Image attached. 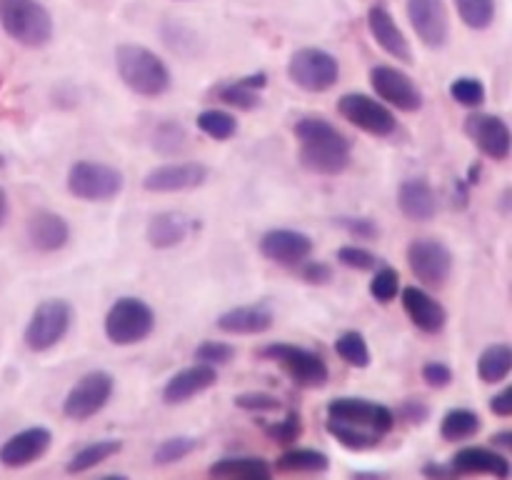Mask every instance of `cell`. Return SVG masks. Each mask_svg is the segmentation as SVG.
<instances>
[{
  "label": "cell",
  "instance_id": "obj_53",
  "mask_svg": "<svg viewBox=\"0 0 512 480\" xmlns=\"http://www.w3.org/2000/svg\"><path fill=\"white\" fill-rule=\"evenodd\" d=\"M500 210H503L505 215L512 213V188H505L503 193H500Z\"/></svg>",
  "mask_w": 512,
  "mask_h": 480
},
{
  "label": "cell",
  "instance_id": "obj_26",
  "mask_svg": "<svg viewBox=\"0 0 512 480\" xmlns=\"http://www.w3.org/2000/svg\"><path fill=\"white\" fill-rule=\"evenodd\" d=\"M275 315L268 303L238 305V308L225 310L218 318V328L230 335H258L273 328Z\"/></svg>",
  "mask_w": 512,
  "mask_h": 480
},
{
  "label": "cell",
  "instance_id": "obj_8",
  "mask_svg": "<svg viewBox=\"0 0 512 480\" xmlns=\"http://www.w3.org/2000/svg\"><path fill=\"white\" fill-rule=\"evenodd\" d=\"M288 78L305 93H325L340 80V63L323 48H300L290 55Z\"/></svg>",
  "mask_w": 512,
  "mask_h": 480
},
{
  "label": "cell",
  "instance_id": "obj_29",
  "mask_svg": "<svg viewBox=\"0 0 512 480\" xmlns=\"http://www.w3.org/2000/svg\"><path fill=\"white\" fill-rule=\"evenodd\" d=\"M120 450H123V443H120V440H115V438L95 440V443L80 448L78 453L68 460L65 470H68V473H85V470L95 468V465H100V463H105L108 458H113V455L120 453Z\"/></svg>",
  "mask_w": 512,
  "mask_h": 480
},
{
  "label": "cell",
  "instance_id": "obj_23",
  "mask_svg": "<svg viewBox=\"0 0 512 480\" xmlns=\"http://www.w3.org/2000/svg\"><path fill=\"white\" fill-rule=\"evenodd\" d=\"M218 383V370L213 365L198 363L193 368H185L180 373H175L173 378L165 383L163 388V400L168 405H183L188 403L195 395L205 393L208 388Z\"/></svg>",
  "mask_w": 512,
  "mask_h": 480
},
{
  "label": "cell",
  "instance_id": "obj_1",
  "mask_svg": "<svg viewBox=\"0 0 512 480\" xmlns=\"http://www.w3.org/2000/svg\"><path fill=\"white\" fill-rule=\"evenodd\" d=\"M395 428L388 405L365 398H335L328 403V433L348 450H373Z\"/></svg>",
  "mask_w": 512,
  "mask_h": 480
},
{
  "label": "cell",
  "instance_id": "obj_36",
  "mask_svg": "<svg viewBox=\"0 0 512 480\" xmlns=\"http://www.w3.org/2000/svg\"><path fill=\"white\" fill-rule=\"evenodd\" d=\"M195 448H198V438H193V435H175V438L163 440V443L155 448L153 463L163 465L165 468V465H173L178 463V460L188 458Z\"/></svg>",
  "mask_w": 512,
  "mask_h": 480
},
{
  "label": "cell",
  "instance_id": "obj_43",
  "mask_svg": "<svg viewBox=\"0 0 512 480\" xmlns=\"http://www.w3.org/2000/svg\"><path fill=\"white\" fill-rule=\"evenodd\" d=\"M338 263H343L345 268L353 270H375V265L380 263L378 255L370 253L368 248H360V245H343L338 250Z\"/></svg>",
  "mask_w": 512,
  "mask_h": 480
},
{
  "label": "cell",
  "instance_id": "obj_16",
  "mask_svg": "<svg viewBox=\"0 0 512 480\" xmlns=\"http://www.w3.org/2000/svg\"><path fill=\"white\" fill-rule=\"evenodd\" d=\"M210 168L203 163H165L143 178L148 193H183L208 183Z\"/></svg>",
  "mask_w": 512,
  "mask_h": 480
},
{
  "label": "cell",
  "instance_id": "obj_4",
  "mask_svg": "<svg viewBox=\"0 0 512 480\" xmlns=\"http://www.w3.org/2000/svg\"><path fill=\"white\" fill-rule=\"evenodd\" d=\"M0 28L23 48H45L55 33L53 15L40 0H0Z\"/></svg>",
  "mask_w": 512,
  "mask_h": 480
},
{
  "label": "cell",
  "instance_id": "obj_12",
  "mask_svg": "<svg viewBox=\"0 0 512 480\" xmlns=\"http://www.w3.org/2000/svg\"><path fill=\"white\" fill-rule=\"evenodd\" d=\"M338 110L348 123H353L363 133L375 135V138H388L398 130V120H395L393 110L365 93L343 95L338 100Z\"/></svg>",
  "mask_w": 512,
  "mask_h": 480
},
{
  "label": "cell",
  "instance_id": "obj_32",
  "mask_svg": "<svg viewBox=\"0 0 512 480\" xmlns=\"http://www.w3.org/2000/svg\"><path fill=\"white\" fill-rule=\"evenodd\" d=\"M213 93L220 103L230 105V108H238V110H255L260 103H263V98H260V90L245 85L243 78L228 80V83L218 85Z\"/></svg>",
  "mask_w": 512,
  "mask_h": 480
},
{
  "label": "cell",
  "instance_id": "obj_38",
  "mask_svg": "<svg viewBox=\"0 0 512 480\" xmlns=\"http://www.w3.org/2000/svg\"><path fill=\"white\" fill-rule=\"evenodd\" d=\"M450 95H453L455 103H460L463 108H480L485 103V85L480 78L473 75H463V78H455L450 83Z\"/></svg>",
  "mask_w": 512,
  "mask_h": 480
},
{
  "label": "cell",
  "instance_id": "obj_15",
  "mask_svg": "<svg viewBox=\"0 0 512 480\" xmlns=\"http://www.w3.org/2000/svg\"><path fill=\"white\" fill-rule=\"evenodd\" d=\"M465 133L475 148L490 160H508L512 153V130L500 115L473 113L465 120Z\"/></svg>",
  "mask_w": 512,
  "mask_h": 480
},
{
  "label": "cell",
  "instance_id": "obj_7",
  "mask_svg": "<svg viewBox=\"0 0 512 480\" xmlns=\"http://www.w3.org/2000/svg\"><path fill=\"white\" fill-rule=\"evenodd\" d=\"M123 185V173L108 163L78 160L68 170V193L88 203H105V200L118 198Z\"/></svg>",
  "mask_w": 512,
  "mask_h": 480
},
{
  "label": "cell",
  "instance_id": "obj_40",
  "mask_svg": "<svg viewBox=\"0 0 512 480\" xmlns=\"http://www.w3.org/2000/svg\"><path fill=\"white\" fill-rule=\"evenodd\" d=\"M400 293V275L395 268H383L375 273L373 283H370V295L378 303H390L395 295Z\"/></svg>",
  "mask_w": 512,
  "mask_h": 480
},
{
  "label": "cell",
  "instance_id": "obj_14",
  "mask_svg": "<svg viewBox=\"0 0 512 480\" xmlns=\"http://www.w3.org/2000/svg\"><path fill=\"white\" fill-rule=\"evenodd\" d=\"M405 10H408V20L413 25L415 35L420 38V43H425L433 50L448 45L450 18L443 0H408Z\"/></svg>",
  "mask_w": 512,
  "mask_h": 480
},
{
  "label": "cell",
  "instance_id": "obj_35",
  "mask_svg": "<svg viewBox=\"0 0 512 480\" xmlns=\"http://www.w3.org/2000/svg\"><path fill=\"white\" fill-rule=\"evenodd\" d=\"M455 8L470 30H488L495 20V0H455Z\"/></svg>",
  "mask_w": 512,
  "mask_h": 480
},
{
  "label": "cell",
  "instance_id": "obj_17",
  "mask_svg": "<svg viewBox=\"0 0 512 480\" xmlns=\"http://www.w3.org/2000/svg\"><path fill=\"white\" fill-rule=\"evenodd\" d=\"M260 253L270 263L283 265V268H295L303 265L313 253V238L300 230L273 228L260 238Z\"/></svg>",
  "mask_w": 512,
  "mask_h": 480
},
{
  "label": "cell",
  "instance_id": "obj_11",
  "mask_svg": "<svg viewBox=\"0 0 512 480\" xmlns=\"http://www.w3.org/2000/svg\"><path fill=\"white\" fill-rule=\"evenodd\" d=\"M408 265L428 288H443L453 273V253L435 238H418L408 245Z\"/></svg>",
  "mask_w": 512,
  "mask_h": 480
},
{
  "label": "cell",
  "instance_id": "obj_39",
  "mask_svg": "<svg viewBox=\"0 0 512 480\" xmlns=\"http://www.w3.org/2000/svg\"><path fill=\"white\" fill-rule=\"evenodd\" d=\"M235 358V348L230 343H220V340H203V343L195 348V360L205 365H228Z\"/></svg>",
  "mask_w": 512,
  "mask_h": 480
},
{
  "label": "cell",
  "instance_id": "obj_3",
  "mask_svg": "<svg viewBox=\"0 0 512 480\" xmlns=\"http://www.w3.org/2000/svg\"><path fill=\"white\" fill-rule=\"evenodd\" d=\"M115 68H118L125 88L143 98H158V95L168 93L173 85L163 58L138 43H120L115 48Z\"/></svg>",
  "mask_w": 512,
  "mask_h": 480
},
{
  "label": "cell",
  "instance_id": "obj_45",
  "mask_svg": "<svg viewBox=\"0 0 512 480\" xmlns=\"http://www.w3.org/2000/svg\"><path fill=\"white\" fill-rule=\"evenodd\" d=\"M423 380L430 388H448L453 383V368L448 363H440V360H430L423 365Z\"/></svg>",
  "mask_w": 512,
  "mask_h": 480
},
{
  "label": "cell",
  "instance_id": "obj_50",
  "mask_svg": "<svg viewBox=\"0 0 512 480\" xmlns=\"http://www.w3.org/2000/svg\"><path fill=\"white\" fill-rule=\"evenodd\" d=\"M243 83H245V85H250V88H255V90H263L265 85H268V75H265V73L245 75V78H243Z\"/></svg>",
  "mask_w": 512,
  "mask_h": 480
},
{
  "label": "cell",
  "instance_id": "obj_27",
  "mask_svg": "<svg viewBox=\"0 0 512 480\" xmlns=\"http://www.w3.org/2000/svg\"><path fill=\"white\" fill-rule=\"evenodd\" d=\"M210 475L228 480H268L273 475L268 460L250 458V455H230L210 465Z\"/></svg>",
  "mask_w": 512,
  "mask_h": 480
},
{
  "label": "cell",
  "instance_id": "obj_30",
  "mask_svg": "<svg viewBox=\"0 0 512 480\" xmlns=\"http://www.w3.org/2000/svg\"><path fill=\"white\" fill-rule=\"evenodd\" d=\"M275 468L283 470V473H325L330 468V458L320 450L295 448L280 455Z\"/></svg>",
  "mask_w": 512,
  "mask_h": 480
},
{
  "label": "cell",
  "instance_id": "obj_19",
  "mask_svg": "<svg viewBox=\"0 0 512 480\" xmlns=\"http://www.w3.org/2000/svg\"><path fill=\"white\" fill-rule=\"evenodd\" d=\"M28 243L40 253H55L63 250L70 240V223L53 210H35L25 223Z\"/></svg>",
  "mask_w": 512,
  "mask_h": 480
},
{
  "label": "cell",
  "instance_id": "obj_5",
  "mask_svg": "<svg viewBox=\"0 0 512 480\" xmlns=\"http://www.w3.org/2000/svg\"><path fill=\"white\" fill-rule=\"evenodd\" d=\"M155 330V313L145 300L123 295L110 305L105 315V335L113 345H135L143 343Z\"/></svg>",
  "mask_w": 512,
  "mask_h": 480
},
{
  "label": "cell",
  "instance_id": "obj_52",
  "mask_svg": "<svg viewBox=\"0 0 512 480\" xmlns=\"http://www.w3.org/2000/svg\"><path fill=\"white\" fill-rule=\"evenodd\" d=\"M8 215H10V203H8V195H5V190L0 188V228H3V225L8 223Z\"/></svg>",
  "mask_w": 512,
  "mask_h": 480
},
{
  "label": "cell",
  "instance_id": "obj_9",
  "mask_svg": "<svg viewBox=\"0 0 512 480\" xmlns=\"http://www.w3.org/2000/svg\"><path fill=\"white\" fill-rule=\"evenodd\" d=\"M260 355L278 363L290 378L303 388H323L330 378L328 363L313 350L298 348L290 343H270L260 350Z\"/></svg>",
  "mask_w": 512,
  "mask_h": 480
},
{
  "label": "cell",
  "instance_id": "obj_31",
  "mask_svg": "<svg viewBox=\"0 0 512 480\" xmlns=\"http://www.w3.org/2000/svg\"><path fill=\"white\" fill-rule=\"evenodd\" d=\"M480 415L470 408H455L445 413L443 423H440V435L450 443H460V440L473 438L480 430Z\"/></svg>",
  "mask_w": 512,
  "mask_h": 480
},
{
  "label": "cell",
  "instance_id": "obj_24",
  "mask_svg": "<svg viewBox=\"0 0 512 480\" xmlns=\"http://www.w3.org/2000/svg\"><path fill=\"white\" fill-rule=\"evenodd\" d=\"M398 208L413 223H428L438 215L440 203L433 185L425 178H410L398 190Z\"/></svg>",
  "mask_w": 512,
  "mask_h": 480
},
{
  "label": "cell",
  "instance_id": "obj_34",
  "mask_svg": "<svg viewBox=\"0 0 512 480\" xmlns=\"http://www.w3.org/2000/svg\"><path fill=\"white\" fill-rule=\"evenodd\" d=\"M335 353L353 368H368L370 365V348L368 340L358 330H348L335 340Z\"/></svg>",
  "mask_w": 512,
  "mask_h": 480
},
{
  "label": "cell",
  "instance_id": "obj_21",
  "mask_svg": "<svg viewBox=\"0 0 512 480\" xmlns=\"http://www.w3.org/2000/svg\"><path fill=\"white\" fill-rule=\"evenodd\" d=\"M195 228H198V220H193L190 215L180 213V210H163L150 218L145 235L155 250H170L185 243L195 233Z\"/></svg>",
  "mask_w": 512,
  "mask_h": 480
},
{
  "label": "cell",
  "instance_id": "obj_42",
  "mask_svg": "<svg viewBox=\"0 0 512 480\" xmlns=\"http://www.w3.org/2000/svg\"><path fill=\"white\" fill-rule=\"evenodd\" d=\"M333 223L360 240H375L380 235L378 220L363 218V215H343V218H335Z\"/></svg>",
  "mask_w": 512,
  "mask_h": 480
},
{
  "label": "cell",
  "instance_id": "obj_47",
  "mask_svg": "<svg viewBox=\"0 0 512 480\" xmlns=\"http://www.w3.org/2000/svg\"><path fill=\"white\" fill-rule=\"evenodd\" d=\"M490 410H493V415H498V418H512V385H508V388H503L500 393H495L493 398H490Z\"/></svg>",
  "mask_w": 512,
  "mask_h": 480
},
{
  "label": "cell",
  "instance_id": "obj_48",
  "mask_svg": "<svg viewBox=\"0 0 512 480\" xmlns=\"http://www.w3.org/2000/svg\"><path fill=\"white\" fill-rule=\"evenodd\" d=\"M403 415H405V420H408V423L423 425L425 420H428L430 410H428V405L420 403V400H408V403L403 405Z\"/></svg>",
  "mask_w": 512,
  "mask_h": 480
},
{
  "label": "cell",
  "instance_id": "obj_2",
  "mask_svg": "<svg viewBox=\"0 0 512 480\" xmlns=\"http://www.w3.org/2000/svg\"><path fill=\"white\" fill-rule=\"evenodd\" d=\"M295 138L300 143L298 160L308 173L333 178L350 168L353 145L330 120L318 118V115L300 118L295 123Z\"/></svg>",
  "mask_w": 512,
  "mask_h": 480
},
{
  "label": "cell",
  "instance_id": "obj_20",
  "mask_svg": "<svg viewBox=\"0 0 512 480\" xmlns=\"http://www.w3.org/2000/svg\"><path fill=\"white\" fill-rule=\"evenodd\" d=\"M403 308L408 313L410 323L425 335H438L443 333L445 323H448V313L443 305L428 293V290L418 288V285H408L403 290Z\"/></svg>",
  "mask_w": 512,
  "mask_h": 480
},
{
  "label": "cell",
  "instance_id": "obj_28",
  "mask_svg": "<svg viewBox=\"0 0 512 480\" xmlns=\"http://www.w3.org/2000/svg\"><path fill=\"white\" fill-rule=\"evenodd\" d=\"M512 373V345L508 343H495L480 353L478 358V378L483 383L495 385L503 383Z\"/></svg>",
  "mask_w": 512,
  "mask_h": 480
},
{
  "label": "cell",
  "instance_id": "obj_25",
  "mask_svg": "<svg viewBox=\"0 0 512 480\" xmlns=\"http://www.w3.org/2000/svg\"><path fill=\"white\" fill-rule=\"evenodd\" d=\"M450 468L455 475H495V478H508L512 473L508 458L498 453L495 448H480V445H470V448L458 450L450 460Z\"/></svg>",
  "mask_w": 512,
  "mask_h": 480
},
{
  "label": "cell",
  "instance_id": "obj_46",
  "mask_svg": "<svg viewBox=\"0 0 512 480\" xmlns=\"http://www.w3.org/2000/svg\"><path fill=\"white\" fill-rule=\"evenodd\" d=\"M303 280H308L310 285H328L333 280V268L323 260H305Z\"/></svg>",
  "mask_w": 512,
  "mask_h": 480
},
{
  "label": "cell",
  "instance_id": "obj_41",
  "mask_svg": "<svg viewBox=\"0 0 512 480\" xmlns=\"http://www.w3.org/2000/svg\"><path fill=\"white\" fill-rule=\"evenodd\" d=\"M265 433H268V438L275 440V443L293 445L295 440L303 435V418H300V413H288L285 415V420H280V423L275 425H268Z\"/></svg>",
  "mask_w": 512,
  "mask_h": 480
},
{
  "label": "cell",
  "instance_id": "obj_22",
  "mask_svg": "<svg viewBox=\"0 0 512 480\" xmlns=\"http://www.w3.org/2000/svg\"><path fill=\"white\" fill-rule=\"evenodd\" d=\"M368 30L375 38V43L390 55V58L400 60V63H410L413 60V50H410L408 38L400 30V25L395 23V18L390 15L388 8L383 5H373L368 10Z\"/></svg>",
  "mask_w": 512,
  "mask_h": 480
},
{
  "label": "cell",
  "instance_id": "obj_51",
  "mask_svg": "<svg viewBox=\"0 0 512 480\" xmlns=\"http://www.w3.org/2000/svg\"><path fill=\"white\" fill-rule=\"evenodd\" d=\"M425 475H435V478H448V475H455L453 468H443V465H425Z\"/></svg>",
  "mask_w": 512,
  "mask_h": 480
},
{
  "label": "cell",
  "instance_id": "obj_6",
  "mask_svg": "<svg viewBox=\"0 0 512 480\" xmlns=\"http://www.w3.org/2000/svg\"><path fill=\"white\" fill-rule=\"evenodd\" d=\"M70 323H73V305L68 300H43L25 325V348L33 353H45V350L55 348L68 335Z\"/></svg>",
  "mask_w": 512,
  "mask_h": 480
},
{
  "label": "cell",
  "instance_id": "obj_44",
  "mask_svg": "<svg viewBox=\"0 0 512 480\" xmlns=\"http://www.w3.org/2000/svg\"><path fill=\"white\" fill-rule=\"evenodd\" d=\"M233 403L235 408L248 410V413H273L280 408V400L270 393H240Z\"/></svg>",
  "mask_w": 512,
  "mask_h": 480
},
{
  "label": "cell",
  "instance_id": "obj_10",
  "mask_svg": "<svg viewBox=\"0 0 512 480\" xmlns=\"http://www.w3.org/2000/svg\"><path fill=\"white\" fill-rule=\"evenodd\" d=\"M115 390L113 375L105 370H90L85 373L78 383L70 388V393L63 400V415L65 418L83 423V420L98 415L105 405L110 403Z\"/></svg>",
  "mask_w": 512,
  "mask_h": 480
},
{
  "label": "cell",
  "instance_id": "obj_13",
  "mask_svg": "<svg viewBox=\"0 0 512 480\" xmlns=\"http://www.w3.org/2000/svg\"><path fill=\"white\" fill-rule=\"evenodd\" d=\"M370 85L385 103L403 110V113H415L425 103L420 85L405 70L393 68V65H375L370 70Z\"/></svg>",
  "mask_w": 512,
  "mask_h": 480
},
{
  "label": "cell",
  "instance_id": "obj_37",
  "mask_svg": "<svg viewBox=\"0 0 512 480\" xmlns=\"http://www.w3.org/2000/svg\"><path fill=\"white\" fill-rule=\"evenodd\" d=\"M185 143H188V133H185V128L180 123L165 120V123H160L158 128H155L153 145L158 153H163V155L180 153V150L185 148Z\"/></svg>",
  "mask_w": 512,
  "mask_h": 480
},
{
  "label": "cell",
  "instance_id": "obj_33",
  "mask_svg": "<svg viewBox=\"0 0 512 480\" xmlns=\"http://www.w3.org/2000/svg\"><path fill=\"white\" fill-rule=\"evenodd\" d=\"M195 125H198L200 133H205L213 140H230L238 133V120H235V115L218 108L203 110V113L198 115V120H195Z\"/></svg>",
  "mask_w": 512,
  "mask_h": 480
},
{
  "label": "cell",
  "instance_id": "obj_18",
  "mask_svg": "<svg viewBox=\"0 0 512 480\" xmlns=\"http://www.w3.org/2000/svg\"><path fill=\"white\" fill-rule=\"evenodd\" d=\"M50 443H53V433L48 428H25L20 433L10 435L3 445H0V465L10 470L28 468L30 463L43 458L48 453Z\"/></svg>",
  "mask_w": 512,
  "mask_h": 480
},
{
  "label": "cell",
  "instance_id": "obj_49",
  "mask_svg": "<svg viewBox=\"0 0 512 480\" xmlns=\"http://www.w3.org/2000/svg\"><path fill=\"white\" fill-rule=\"evenodd\" d=\"M490 443H493L495 450L512 453V430H500V433H495L493 438H490Z\"/></svg>",
  "mask_w": 512,
  "mask_h": 480
}]
</instances>
